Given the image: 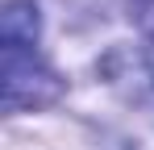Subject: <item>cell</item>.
Wrapping results in <instances>:
<instances>
[{"label":"cell","instance_id":"cell-1","mask_svg":"<svg viewBox=\"0 0 154 150\" xmlns=\"http://www.w3.org/2000/svg\"><path fill=\"white\" fill-rule=\"evenodd\" d=\"M54 96L58 79L38 58V8L13 0L4 8V108H38Z\"/></svg>","mask_w":154,"mask_h":150},{"label":"cell","instance_id":"cell-2","mask_svg":"<svg viewBox=\"0 0 154 150\" xmlns=\"http://www.w3.org/2000/svg\"><path fill=\"white\" fill-rule=\"evenodd\" d=\"M133 13H137V25L154 38V0H133Z\"/></svg>","mask_w":154,"mask_h":150}]
</instances>
